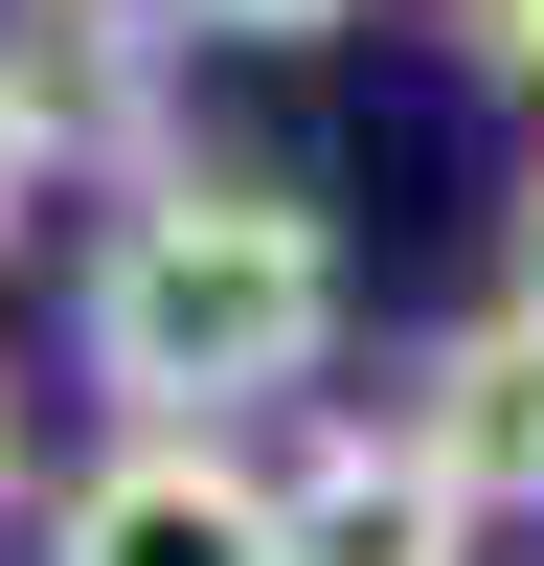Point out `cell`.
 <instances>
[{
    "instance_id": "6da1fadb",
    "label": "cell",
    "mask_w": 544,
    "mask_h": 566,
    "mask_svg": "<svg viewBox=\"0 0 544 566\" xmlns=\"http://www.w3.org/2000/svg\"><path fill=\"white\" fill-rule=\"evenodd\" d=\"M69 363L114 386V431L159 408V431H250V408H295L317 363H341V227L295 205V181H114V227H91L69 272Z\"/></svg>"
},
{
    "instance_id": "7a4b0ae2",
    "label": "cell",
    "mask_w": 544,
    "mask_h": 566,
    "mask_svg": "<svg viewBox=\"0 0 544 566\" xmlns=\"http://www.w3.org/2000/svg\"><path fill=\"white\" fill-rule=\"evenodd\" d=\"M45 566H295V476H250L227 431H159V408H136V431L45 499Z\"/></svg>"
},
{
    "instance_id": "3957f363",
    "label": "cell",
    "mask_w": 544,
    "mask_h": 566,
    "mask_svg": "<svg viewBox=\"0 0 544 566\" xmlns=\"http://www.w3.org/2000/svg\"><path fill=\"white\" fill-rule=\"evenodd\" d=\"M477 522H499V499L453 476L408 408H386V431H317V453H295V566H477Z\"/></svg>"
},
{
    "instance_id": "277c9868",
    "label": "cell",
    "mask_w": 544,
    "mask_h": 566,
    "mask_svg": "<svg viewBox=\"0 0 544 566\" xmlns=\"http://www.w3.org/2000/svg\"><path fill=\"white\" fill-rule=\"evenodd\" d=\"M159 45H181V0H23V91H45V136H69V159H114V181H159Z\"/></svg>"
},
{
    "instance_id": "5b68a950",
    "label": "cell",
    "mask_w": 544,
    "mask_h": 566,
    "mask_svg": "<svg viewBox=\"0 0 544 566\" xmlns=\"http://www.w3.org/2000/svg\"><path fill=\"white\" fill-rule=\"evenodd\" d=\"M408 431L453 453V476L499 499V522H544V317L499 295V317H453L431 363H408Z\"/></svg>"
},
{
    "instance_id": "8992f818",
    "label": "cell",
    "mask_w": 544,
    "mask_h": 566,
    "mask_svg": "<svg viewBox=\"0 0 544 566\" xmlns=\"http://www.w3.org/2000/svg\"><path fill=\"white\" fill-rule=\"evenodd\" d=\"M45 159H69V136H45V91H23V45H0V250H23V205H45Z\"/></svg>"
},
{
    "instance_id": "52a82bcc",
    "label": "cell",
    "mask_w": 544,
    "mask_h": 566,
    "mask_svg": "<svg viewBox=\"0 0 544 566\" xmlns=\"http://www.w3.org/2000/svg\"><path fill=\"white\" fill-rule=\"evenodd\" d=\"M453 69H477V91H544V0H453Z\"/></svg>"
},
{
    "instance_id": "ba28073f",
    "label": "cell",
    "mask_w": 544,
    "mask_h": 566,
    "mask_svg": "<svg viewBox=\"0 0 544 566\" xmlns=\"http://www.w3.org/2000/svg\"><path fill=\"white\" fill-rule=\"evenodd\" d=\"M317 23H363V0H181V45H317Z\"/></svg>"
},
{
    "instance_id": "9c48e42d",
    "label": "cell",
    "mask_w": 544,
    "mask_h": 566,
    "mask_svg": "<svg viewBox=\"0 0 544 566\" xmlns=\"http://www.w3.org/2000/svg\"><path fill=\"white\" fill-rule=\"evenodd\" d=\"M499 295L544 317V181H522V205H499Z\"/></svg>"
},
{
    "instance_id": "30bf717a",
    "label": "cell",
    "mask_w": 544,
    "mask_h": 566,
    "mask_svg": "<svg viewBox=\"0 0 544 566\" xmlns=\"http://www.w3.org/2000/svg\"><path fill=\"white\" fill-rule=\"evenodd\" d=\"M0 522H23V363H0Z\"/></svg>"
}]
</instances>
